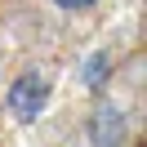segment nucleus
Returning <instances> with one entry per match:
<instances>
[{
  "label": "nucleus",
  "instance_id": "nucleus-1",
  "mask_svg": "<svg viewBox=\"0 0 147 147\" xmlns=\"http://www.w3.org/2000/svg\"><path fill=\"white\" fill-rule=\"evenodd\" d=\"M5 102H9V111H13L18 120H36L40 111H45V102H49V80H45L40 71H22L18 80L9 85Z\"/></svg>",
  "mask_w": 147,
  "mask_h": 147
},
{
  "label": "nucleus",
  "instance_id": "nucleus-2",
  "mask_svg": "<svg viewBox=\"0 0 147 147\" xmlns=\"http://www.w3.org/2000/svg\"><path fill=\"white\" fill-rule=\"evenodd\" d=\"M89 138H94V147H120L125 143V116L116 107H98L89 116Z\"/></svg>",
  "mask_w": 147,
  "mask_h": 147
},
{
  "label": "nucleus",
  "instance_id": "nucleus-3",
  "mask_svg": "<svg viewBox=\"0 0 147 147\" xmlns=\"http://www.w3.org/2000/svg\"><path fill=\"white\" fill-rule=\"evenodd\" d=\"M107 67H111V58H107V54H94L89 63H85V85H89V89H102V76H107Z\"/></svg>",
  "mask_w": 147,
  "mask_h": 147
},
{
  "label": "nucleus",
  "instance_id": "nucleus-4",
  "mask_svg": "<svg viewBox=\"0 0 147 147\" xmlns=\"http://www.w3.org/2000/svg\"><path fill=\"white\" fill-rule=\"evenodd\" d=\"M58 9H67V13H85V9H94L98 0H54Z\"/></svg>",
  "mask_w": 147,
  "mask_h": 147
}]
</instances>
